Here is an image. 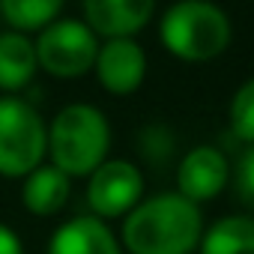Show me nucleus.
<instances>
[{"label":"nucleus","mask_w":254,"mask_h":254,"mask_svg":"<svg viewBox=\"0 0 254 254\" xmlns=\"http://www.w3.org/2000/svg\"><path fill=\"white\" fill-rule=\"evenodd\" d=\"M69 194H72V177H66L54 165L33 168L24 177V186H21V203H24V209L33 212V215H39V218L57 215L69 203Z\"/></svg>","instance_id":"9b49d317"},{"label":"nucleus","mask_w":254,"mask_h":254,"mask_svg":"<svg viewBox=\"0 0 254 254\" xmlns=\"http://www.w3.org/2000/svg\"><path fill=\"white\" fill-rule=\"evenodd\" d=\"M48 156V126L21 96H0V174L27 177Z\"/></svg>","instance_id":"20e7f679"},{"label":"nucleus","mask_w":254,"mask_h":254,"mask_svg":"<svg viewBox=\"0 0 254 254\" xmlns=\"http://www.w3.org/2000/svg\"><path fill=\"white\" fill-rule=\"evenodd\" d=\"M36 69H39L36 45L27 33H18V30L0 33V90L15 96L33 81Z\"/></svg>","instance_id":"f8f14e48"},{"label":"nucleus","mask_w":254,"mask_h":254,"mask_svg":"<svg viewBox=\"0 0 254 254\" xmlns=\"http://www.w3.org/2000/svg\"><path fill=\"white\" fill-rule=\"evenodd\" d=\"M227 117H230V132L251 147L254 144V78H248L236 87Z\"/></svg>","instance_id":"2eb2a0df"},{"label":"nucleus","mask_w":254,"mask_h":254,"mask_svg":"<svg viewBox=\"0 0 254 254\" xmlns=\"http://www.w3.org/2000/svg\"><path fill=\"white\" fill-rule=\"evenodd\" d=\"M0 254H24V245H21V236L0 221Z\"/></svg>","instance_id":"f3484780"},{"label":"nucleus","mask_w":254,"mask_h":254,"mask_svg":"<svg viewBox=\"0 0 254 254\" xmlns=\"http://www.w3.org/2000/svg\"><path fill=\"white\" fill-rule=\"evenodd\" d=\"M48 254H123V245L102 218L75 215L51 233Z\"/></svg>","instance_id":"9d476101"},{"label":"nucleus","mask_w":254,"mask_h":254,"mask_svg":"<svg viewBox=\"0 0 254 254\" xmlns=\"http://www.w3.org/2000/svg\"><path fill=\"white\" fill-rule=\"evenodd\" d=\"M66 0H0V15L18 33L42 30L60 18Z\"/></svg>","instance_id":"4468645a"},{"label":"nucleus","mask_w":254,"mask_h":254,"mask_svg":"<svg viewBox=\"0 0 254 254\" xmlns=\"http://www.w3.org/2000/svg\"><path fill=\"white\" fill-rule=\"evenodd\" d=\"M227 183H230V165L218 147L200 144L189 150L177 165V191L191 203L212 200Z\"/></svg>","instance_id":"6e6552de"},{"label":"nucleus","mask_w":254,"mask_h":254,"mask_svg":"<svg viewBox=\"0 0 254 254\" xmlns=\"http://www.w3.org/2000/svg\"><path fill=\"white\" fill-rule=\"evenodd\" d=\"M99 84L114 93V96H132L141 90L144 75H147V51L135 36H120V39H105L99 45L96 63H93Z\"/></svg>","instance_id":"0eeeda50"},{"label":"nucleus","mask_w":254,"mask_h":254,"mask_svg":"<svg viewBox=\"0 0 254 254\" xmlns=\"http://www.w3.org/2000/svg\"><path fill=\"white\" fill-rule=\"evenodd\" d=\"M111 150V126L108 117L87 102L66 105L54 114L48 129L51 165L66 177H90Z\"/></svg>","instance_id":"f03ea898"},{"label":"nucleus","mask_w":254,"mask_h":254,"mask_svg":"<svg viewBox=\"0 0 254 254\" xmlns=\"http://www.w3.org/2000/svg\"><path fill=\"white\" fill-rule=\"evenodd\" d=\"M156 0H84V21L96 36H135L150 24Z\"/></svg>","instance_id":"1a4fd4ad"},{"label":"nucleus","mask_w":254,"mask_h":254,"mask_svg":"<svg viewBox=\"0 0 254 254\" xmlns=\"http://www.w3.org/2000/svg\"><path fill=\"white\" fill-rule=\"evenodd\" d=\"M144 200V174L126 159H105L87 183V203L96 218L129 215Z\"/></svg>","instance_id":"423d86ee"},{"label":"nucleus","mask_w":254,"mask_h":254,"mask_svg":"<svg viewBox=\"0 0 254 254\" xmlns=\"http://www.w3.org/2000/svg\"><path fill=\"white\" fill-rule=\"evenodd\" d=\"M230 180H233L236 197H239L248 209H254V144L239 156V162H236Z\"/></svg>","instance_id":"dca6fc26"},{"label":"nucleus","mask_w":254,"mask_h":254,"mask_svg":"<svg viewBox=\"0 0 254 254\" xmlns=\"http://www.w3.org/2000/svg\"><path fill=\"white\" fill-rule=\"evenodd\" d=\"M200 236L203 215L180 191L141 200L123 224V245L132 254H191Z\"/></svg>","instance_id":"f257e3e1"},{"label":"nucleus","mask_w":254,"mask_h":254,"mask_svg":"<svg viewBox=\"0 0 254 254\" xmlns=\"http://www.w3.org/2000/svg\"><path fill=\"white\" fill-rule=\"evenodd\" d=\"M200 254H254V218L224 215L209 224L197 242Z\"/></svg>","instance_id":"ddd939ff"},{"label":"nucleus","mask_w":254,"mask_h":254,"mask_svg":"<svg viewBox=\"0 0 254 254\" xmlns=\"http://www.w3.org/2000/svg\"><path fill=\"white\" fill-rule=\"evenodd\" d=\"M36 60L54 78H78L93 69L99 54V36L78 18H57L36 36Z\"/></svg>","instance_id":"39448f33"},{"label":"nucleus","mask_w":254,"mask_h":254,"mask_svg":"<svg viewBox=\"0 0 254 254\" xmlns=\"http://www.w3.org/2000/svg\"><path fill=\"white\" fill-rule=\"evenodd\" d=\"M162 45L183 63H209L230 45L233 27L212 0H177L159 24Z\"/></svg>","instance_id":"7ed1b4c3"}]
</instances>
